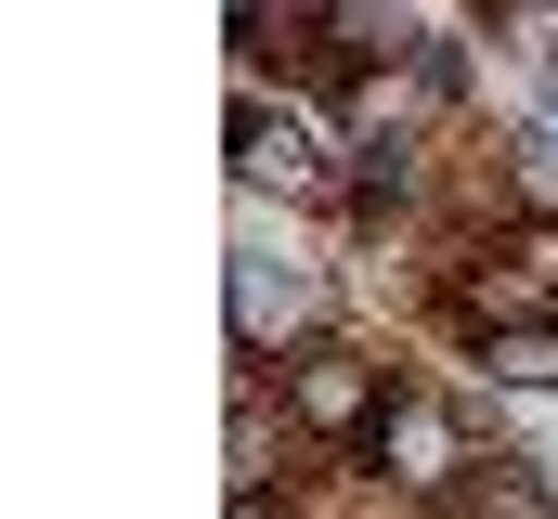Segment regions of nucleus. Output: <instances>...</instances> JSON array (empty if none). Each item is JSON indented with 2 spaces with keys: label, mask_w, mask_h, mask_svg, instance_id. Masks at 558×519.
<instances>
[{
  "label": "nucleus",
  "mask_w": 558,
  "mask_h": 519,
  "mask_svg": "<svg viewBox=\"0 0 558 519\" xmlns=\"http://www.w3.org/2000/svg\"><path fill=\"white\" fill-rule=\"evenodd\" d=\"M286 402H299V429H325V442H377V415H390V389H377V364L364 351H299L286 364Z\"/></svg>",
  "instance_id": "1"
},
{
  "label": "nucleus",
  "mask_w": 558,
  "mask_h": 519,
  "mask_svg": "<svg viewBox=\"0 0 558 519\" xmlns=\"http://www.w3.org/2000/svg\"><path fill=\"white\" fill-rule=\"evenodd\" d=\"M234 169H247L260 195H325V156H312V130L274 118V105H234Z\"/></svg>",
  "instance_id": "2"
},
{
  "label": "nucleus",
  "mask_w": 558,
  "mask_h": 519,
  "mask_svg": "<svg viewBox=\"0 0 558 519\" xmlns=\"http://www.w3.org/2000/svg\"><path fill=\"white\" fill-rule=\"evenodd\" d=\"M299 325H312V273H299V260H234V338H247V351H274V338H299Z\"/></svg>",
  "instance_id": "3"
},
{
  "label": "nucleus",
  "mask_w": 558,
  "mask_h": 519,
  "mask_svg": "<svg viewBox=\"0 0 558 519\" xmlns=\"http://www.w3.org/2000/svg\"><path fill=\"white\" fill-rule=\"evenodd\" d=\"M377 455H390V481H454V415H441V402H428V389H403V402H390V415H377Z\"/></svg>",
  "instance_id": "4"
},
{
  "label": "nucleus",
  "mask_w": 558,
  "mask_h": 519,
  "mask_svg": "<svg viewBox=\"0 0 558 519\" xmlns=\"http://www.w3.org/2000/svg\"><path fill=\"white\" fill-rule=\"evenodd\" d=\"M481 364L507 389H558V325H533V312H507L494 338H481Z\"/></svg>",
  "instance_id": "5"
},
{
  "label": "nucleus",
  "mask_w": 558,
  "mask_h": 519,
  "mask_svg": "<svg viewBox=\"0 0 558 519\" xmlns=\"http://www.w3.org/2000/svg\"><path fill=\"white\" fill-rule=\"evenodd\" d=\"M507 182H520V208H533V221H558V130H520Z\"/></svg>",
  "instance_id": "6"
},
{
  "label": "nucleus",
  "mask_w": 558,
  "mask_h": 519,
  "mask_svg": "<svg viewBox=\"0 0 558 519\" xmlns=\"http://www.w3.org/2000/svg\"><path fill=\"white\" fill-rule=\"evenodd\" d=\"M468 519H546V494H533V481H520V468H494V481H481V494H468Z\"/></svg>",
  "instance_id": "7"
},
{
  "label": "nucleus",
  "mask_w": 558,
  "mask_h": 519,
  "mask_svg": "<svg viewBox=\"0 0 558 519\" xmlns=\"http://www.w3.org/2000/svg\"><path fill=\"white\" fill-rule=\"evenodd\" d=\"M247 519H260V507H247Z\"/></svg>",
  "instance_id": "8"
}]
</instances>
